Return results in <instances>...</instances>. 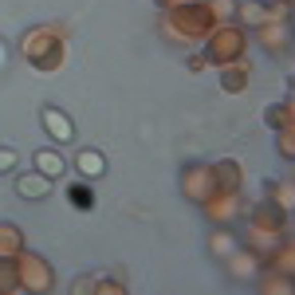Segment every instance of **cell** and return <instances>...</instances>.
<instances>
[{
    "mask_svg": "<svg viewBox=\"0 0 295 295\" xmlns=\"http://www.w3.org/2000/svg\"><path fill=\"white\" fill-rule=\"evenodd\" d=\"M40 165H44L47 173H59V169H63V162H59V158H47V154H40Z\"/></svg>",
    "mask_w": 295,
    "mask_h": 295,
    "instance_id": "6da1fadb",
    "label": "cell"
}]
</instances>
